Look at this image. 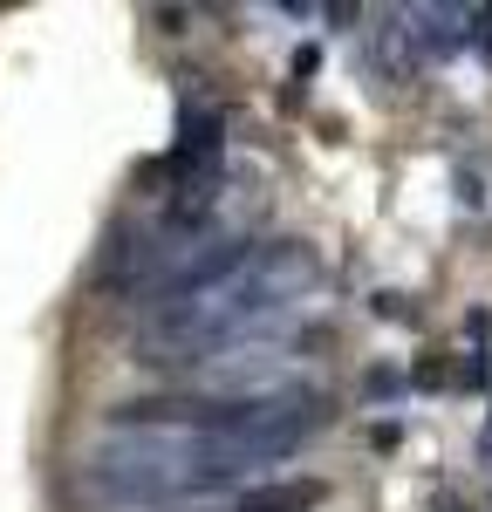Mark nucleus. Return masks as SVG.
<instances>
[{
  "label": "nucleus",
  "mask_w": 492,
  "mask_h": 512,
  "mask_svg": "<svg viewBox=\"0 0 492 512\" xmlns=\"http://www.w3.org/2000/svg\"><path fill=\"white\" fill-rule=\"evenodd\" d=\"M322 287V253L308 239H246L219 274L158 287V308L137 335V362H212L233 342L274 328Z\"/></svg>",
  "instance_id": "f257e3e1"
},
{
  "label": "nucleus",
  "mask_w": 492,
  "mask_h": 512,
  "mask_svg": "<svg viewBox=\"0 0 492 512\" xmlns=\"http://www.w3.org/2000/svg\"><path fill=\"white\" fill-rule=\"evenodd\" d=\"M260 458L219 431H110L76 472V492L96 506H171V499H212L246 492Z\"/></svg>",
  "instance_id": "f03ea898"
},
{
  "label": "nucleus",
  "mask_w": 492,
  "mask_h": 512,
  "mask_svg": "<svg viewBox=\"0 0 492 512\" xmlns=\"http://www.w3.org/2000/svg\"><path fill=\"white\" fill-rule=\"evenodd\" d=\"M322 499H328L322 478H267V485L233 492V512H315Z\"/></svg>",
  "instance_id": "7ed1b4c3"
},
{
  "label": "nucleus",
  "mask_w": 492,
  "mask_h": 512,
  "mask_svg": "<svg viewBox=\"0 0 492 512\" xmlns=\"http://www.w3.org/2000/svg\"><path fill=\"white\" fill-rule=\"evenodd\" d=\"M369 55H376V69L397 82V89L417 82V62H424V55H417V35H410V14H390V21L376 28V41H369Z\"/></svg>",
  "instance_id": "20e7f679"
},
{
  "label": "nucleus",
  "mask_w": 492,
  "mask_h": 512,
  "mask_svg": "<svg viewBox=\"0 0 492 512\" xmlns=\"http://www.w3.org/2000/svg\"><path fill=\"white\" fill-rule=\"evenodd\" d=\"M465 21H472L465 7H417V14H410L417 55H458V48L472 41V28H465Z\"/></svg>",
  "instance_id": "39448f33"
},
{
  "label": "nucleus",
  "mask_w": 492,
  "mask_h": 512,
  "mask_svg": "<svg viewBox=\"0 0 492 512\" xmlns=\"http://www.w3.org/2000/svg\"><path fill=\"white\" fill-rule=\"evenodd\" d=\"M369 396H376V403H397V396H404V376H397V369H369Z\"/></svg>",
  "instance_id": "423d86ee"
},
{
  "label": "nucleus",
  "mask_w": 492,
  "mask_h": 512,
  "mask_svg": "<svg viewBox=\"0 0 492 512\" xmlns=\"http://www.w3.org/2000/svg\"><path fill=\"white\" fill-rule=\"evenodd\" d=\"M431 512H472V506H465L458 492H438V499H431Z\"/></svg>",
  "instance_id": "0eeeda50"
},
{
  "label": "nucleus",
  "mask_w": 492,
  "mask_h": 512,
  "mask_svg": "<svg viewBox=\"0 0 492 512\" xmlns=\"http://www.w3.org/2000/svg\"><path fill=\"white\" fill-rule=\"evenodd\" d=\"M479 451H486V458H492V424H486V437H479Z\"/></svg>",
  "instance_id": "6e6552de"
}]
</instances>
